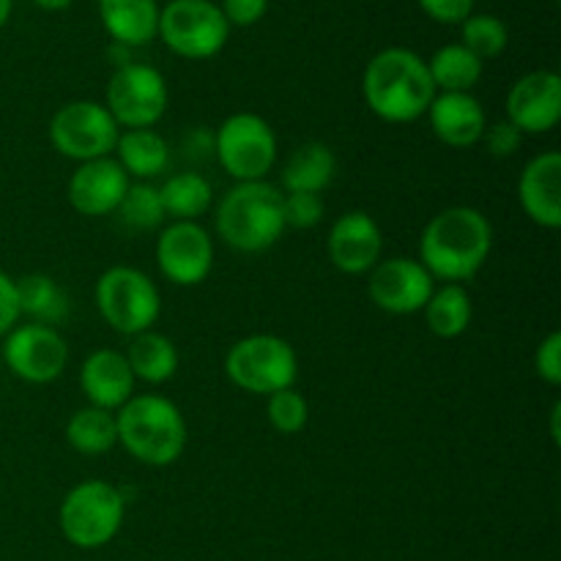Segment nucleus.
<instances>
[{
  "mask_svg": "<svg viewBox=\"0 0 561 561\" xmlns=\"http://www.w3.org/2000/svg\"><path fill=\"white\" fill-rule=\"evenodd\" d=\"M214 153L230 179L266 181L277 162V135L266 118L255 113H233L214 137Z\"/></svg>",
  "mask_w": 561,
  "mask_h": 561,
  "instance_id": "1a4fd4ad",
  "label": "nucleus"
},
{
  "mask_svg": "<svg viewBox=\"0 0 561 561\" xmlns=\"http://www.w3.org/2000/svg\"><path fill=\"white\" fill-rule=\"evenodd\" d=\"M507 121L520 135H546L561 118V77L529 71L507 93Z\"/></svg>",
  "mask_w": 561,
  "mask_h": 561,
  "instance_id": "2eb2a0df",
  "label": "nucleus"
},
{
  "mask_svg": "<svg viewBox=\"0 0 561 561\" xmlns=\"http://www.w3.org/2000/svg\"><path fill=\"white\" fill-rule=\"evenodd\" d=\"M493 250V228L482 211L471 206L444 208L422 230L420 263L433 279L466 283L477 277Z\"/></svg>",
  "mask_w": 561,
  "mask_h": 561,
  "instance_id": "f257e3e1",
  "label": "nucleus"
},
{
  "mask_svg": "<svg viewBox=\"0 0 561 561\" xmlns=\"http://www.w3.org/2000/svg\"><path fill=\"white\" fill-rule=\"evenodd\" d=\"M33 3L44 11H64V9H69L75 0H33Z\"/></svg>",
  "mask_w": 561,
  "mask_h": 561,
  "instance_id": "58836bf2",
  "label": "nucleus"
},
{
  "mask_svg": "<svg viewBox=\"0 0 561 561\" xmlns=\"http://www.w3.org/2000/svg\"><path fill=\"white\" fill-rule=\"evenodd\" d=\"M66 442L75 453L80 455H96L110 453L118 444V425H115L113 411L96 409L88 405L71 414L69 425H66Z\"/></svg>",
  "mask_w": 561,
  "mask_h": 561,
  "instance_id": "cd10ccee",
  "label": "nucleus"
},
{
  "mask_svg": "<svg viewBox=\"0 0 561 561\" xmlns=\"http://www.w3.org/2000/svg\"><path fill=\"white\" fill-rule=\"evenodd\" d=\"M518 197L535 225L557 230L561 225V153L546 151L529 159L518 181Z\"/></svg>",
  "mask_w": 561,
  "mask_h": 561,
  "instance_id": "a211bd4d",
  "label": "nucleus"
},
{
  "mask_svg": "<svg viewBox=\"0 0 561 561\" xmlns=\"http://www.w3.org/2000/svg\"><path fill=\"white\" fill-rule=\"evenodd\" d=\"M225 376L250 394L283 392L296 383L299 359L288 340L277 334H250L225 356Z\"/></svg>",
  "mask_w": 561,
  "mask_h": 561,
  "instance_id": "423d86ee",
  "label": "nucleus"
},
{
  "mask_svg": "<svg viewBox=\"0 0 561 561\" xmlns=\"http://www.w3.org/2000/svg\"><path fill=\"white\" fill-rule=\"evenodd\" d=\"M11 5H14V0H0V27H3L5 22H9Z\"/></svg>",
  "mask_w": 561,
  "mask_h": 561,
  "instance_id": "a19ab883",
  "label": "nucleus"
},
{
  "mask_svg": "<svg viewBox=\"0 0 561 561\" xmlns=\"http://www.w3.org/2000/svg\"><path fill=\"white\" fill-rule=\"evenodd\" d=\"M157 36L179 58L206 60L222 53L230 25L222 9L211 0H170L159 11Z\"/></svg>",
  "mask_w": 561,
  "mask_h": 561,
  "instance_id": "6e6552de",
  "label": "nucleus"
},
{
  "mask_svg": "<svg viewBox=\"0 0 561 561\" xmlns=\"http://www.w3.org/2000/svg\"><path fill=\"white\" fill-rule=\"evenodd\" d=\"M118 444L137 463H175L186 449V420L173 400L162 394H135L115 411Z\"/></svg>",
  "mask_w": 561,
  "mask_h": 561,
  "instance_id": "7ed1b4c3",
  "label": "nucleus"
},
{
  "mask_svg": "<svg viewBox=\"0 0 561 561\" xmlns=\"http://www.w3.org/2000/svg\"><path fill=\"white\" fill-rule=\"evenodd\" d=\"M157 266L179 288L201 285L214 268V241L197 222H173L159 233Z\"/></svg>",
  "mask_w": 561,
  "mask_h": 561,
  "instance_id": "ddd939ff",
  "label": "nucleus"
},
{
  "mask_svg": "<svg viewBox=\"0 0 561 561\" xmlns=\"http://www.w3.org/2000/svg\"><path fill=\"white\" fill-rule=\"evenodd\" d=\"M129 190V175L115 159H91L77 164L69 179V203L82 217H107L118 211Z\"/></svg>",
  "mask_w": 561,
  "mask_h": 561,
  "instance_id": "dca6fc26",
  "label": "nucleus"
},
{
  "mask_svg": "<svg viewBox=\"0 0 561 561\" xmlns=\"http://www.w3.org/2000/svg\"><path fill=\"white\" fill-rule=\"evenodd\" d=\"M431 129L444 146L471 148L485 135V110L471 93H436L427 107Z\"/></svg>",
  "mask_w": 561,
  "mask_h": 561,
  "instance_id": "aec40b11",
  "label": "nucleus"
},
{
  "mask_svg": "<svg viewBox=\"0 0 561 561\" xmlns=\"http://www.w3.org/2000/svg\"><path fill=\"white\" fill-rule=\"evenodd\" d=\"M126 499L104 480H85L60 502L58 524L66 540L80 551H96L115 540L124 526Z\"/></svg>",
  "mask_w": 561,
  "mask_h": 561,
  "instance_id": "39448f33",
  "label": "nucleus"
},
{
  "mask_svg": "<svg viewBox=\"0 0 561 561\" xmlns=\"http://www.w3.org/2000/svg\"><path fill=\"white\" fill-rule=\"evenodd\" d=\"M425 321L436 337L442 340H455L471 327V318H474V305H471V296L463 285L444 283L442 288H433L431 299L425 305Z\"/></svg>",
  "mask_w": 561,
  "mask_h": 561,
  "instance_id": "393cba45",
  "label": "nucleus"
},
{
  "mask_svg": "<svg viewBox=\"0 0 561 561\" xmlns=\"http://www.w3.org/2000/svg\"><path fill=\"white\" fill-rule=\"evenodd\" d=\"M337 173V159L334 151L323 142H305L288 157L283 168L285 192H310L321 195Z\"/></svg>",
  "mask_w": 561,
  "mask_h": 561,
  "instance_id": "5701e85b",
  "label": "nucleus"
},
{
  "mask_svg": "<svg viewBox=\"0 0 561 561\" xmlns=\"http://www.w3.org/2000/svg\"><path fill=\"white\" fill-rule=\"evenodd\" d=\"M118 135L121 126L115 124L110 110L91 99L64 104L49 121V142L55 151L80 164L110 157Z\"/></svg>",
  "mask_w": 561,
  "mask_h": 561,
  "instance_id": "9d476101",
  "label": "nucleus"
},
{
  "mask_svg": "<svg viewBox=\"0 0 561 561\" xmlns=\"http://www.w3.org/2000/svg\"><path fill=\"white\" fill-rule=\"evenodd\" d=\"M80 387L88 403L104 411H118L135 398V376L126 356L115 348H99L85 356L80 370Z\"/></svg>",
  "mask_w": 561,
  "mask_h": 561,
  "instance_id": "6ab92c4d",
  "label": "nucleus"
},
{
  "mask_svg": "<svg viewBox=\"0 0 561 561\" xmlns=\"http://www.w3.org/2000/svg\"><path fill=\"white\" fill-rule=\"evenodd\" d=\"M266 400V416L274 431L285 433V436H294V433L305 431L307 420H310V405H307V400L294 387L268 394Z\"/></svg>",
  "mask_w": 561,
  "mask_h": 561,
  "instance_id": "2f4dec72",
  "label": "nucleus"
},
{
  "mask_svg": "<svg viewBox=\"0 0 561 561\" xmlns=\"http://www.w3.org/2000/svg\"><path fill=\"white\" fill-rule=\"evenodd\" d=\"M329 261L343 274L373 272L383 252L381 225L367 211H348L332 225L327 239Z\"/></svg>",
  "mask_w": 561,
  "mask_h": 561,
  "instance_id": "f3484780",
  "label": "nucleus"
},
{
  "mask_svg": "<svg viewBox=\"0 0 561 561\" xmlns=\"http://www.w3.org/2000/svg\"><path fill=\"white\" fill-rule=\"evenodd\" d=\"M427 60L414 49L387 47L373 55L362 75V96L367 107L387 124H411L427 115L436 99Z\"/></svg>",
  "mask_w": 561,
  "mask_h": 561,
  "instance_id": "f03ea898",
  "label": "nucleus"
},
{
  "mask_svg": "<svg viewBox=\"0 0 561 561\" xmlns=\"http://www.w3.org/2000/svg\"><path fill=\"white\" fill-rule=\"evenodd\" d=\"M283 219H285V228H294V230L316 228V225L323 219L321 195H310V192H285Z\"/></svg>",
  "mask_w": 561,
  "mask_h": 561,
  "instance_id": "473e14b6",
  "label": "nucleus"
},
{
  "mask_svg": "<svg viewBox=\"0 0 561 561\" xmlns=\"http://www.w3.org/2000/svg\"><path fill=\"white\" fill-rule=\"evenodd\" d=\"M535 370L551 387L561 383V334L551 332L540 345H537L535 354Z\"/></svg>",
  "mask_w": 561,
  "mask_h": 561,
  "instance_id": "72a5a7b5",
  "label": "nucleus"
},
{
  "mask_svg": "<svg viewBox=\"0 0 561 561\" xmlns=\"http://www.w3.org/2000/svg\"><path fill=\"white\" fill-rule=\"evenodd\" d=\"M482 142H485V148H488V153H491V157L507 159V157H513L515 151H518L520 142H524V135H520V131L515 129L510 121H499V124L485 126Z\"/></svg>",
  "mask_w": 561,
  "mask_h": 561,
  "instance_id": "f704fd0d",
  "label": "nucleus"
},
{
  "mask_svg": "<svg viewBox=\"0 0 561 561\" xmlns=\"http://www.w3.org/2000/svg\"><path fill=\"white\" fill-rule=\"evenodd\" d=\"M416 3L431 20L442 25H460L466 16L474 14L477 0H416Z\"/></svg>",
  "mask_w": 561,
  "mask_h": 561,
  "instance_id": "c9c22d12",
  "label": "nucleus"
},
{
  "mask_svg": "<svg viewBox=\"0 0 561 561\" xmlns=\"http://www.w3.org/2000/svg\"><path fill=\"white\" fill-rule=\"evenodd\" d=\"M162 195L164 214L175 219V222H195L197 217L211 208L214 192L206 175L201 173H175L159 186Z\"/></svg>",
  "mask_w": 561,
  "mask_h": 561,
  "instance_id": "c85d7f7f",
  "label": "nucleus"
},
{
  "mask_svg": "<svg viewBox=\"0 0 561 561\" xmlns=\"http://www.w3.org/2000/svg\"><path fill=\"white\" fill-rule=\"evenodd\" d=\"M20 299H16V283L5 272H0V337L11 332L20 321Z\"/></svg>",
  "mask_w": 561,
  "mask_h": 561,
  "instance_id": "4c0bfd02",
  "label": "nucleus"
},
{
  "mask_svg": "<svg viewBox=\"0 0 561 561\" xmlns=\"http://www.w3.org/2000/svg\"><path fill=\"white\" fill-rule=\"evenodd\" d=\"M460 38H463V47L469 53H474L477 58L485 64V60L499 58V55L507 49L510 31L499 16L493 14H471L460 22Z\"/></svg>",
  "mask_w": 561,
  "mask_h": 561,
  "instance_id": "7c9ffc66",
  "label": "nucleus"
},
{
  "mask_svg": "<svg viewBox=\"0 0 561 561\" xmlns=\"http://www.w3.org/2000/svg\"><path fill=\"white\" fill-rule=\"evenodd\" d=\"M168 82L159 69L131 60L110 77L104 107L124 129H153L168 113Z\"/></svg>",
  "mask_w": 561,
  "mask_h": 561,
  "instance_id": "9b49d317",
  "label": "nucleus"
},
{
  "mask_svg": "<svg viewBox=\"0 0 561 561\" xmlns=\"http://www.w3.org/2000/svg\"><path fill=\"white\" fill-rule=\"evenodd\" d=\"M157 0H99V20L110 33L113 44L124 47H142L153 42L159 31Z\"/></svg>",
  "mask_w": 561,
  "mask_h": 561,
  "instance_id": "412c9836",
  "label": "nucleus"
},
{
  "mask_svg": "<svg viewBox=\"0 0 561 561\" xmlns=\"http://www.w3.org/2000/svg\"><path fill=\"white\" fill-rule=\"evenodd\" d=\"M433 288H436V279L414 257L378 261L367 283L373 305L392 316H411V312L425 310Z\"/></svg>",
  "mask_w": 561,
  "mask_h": 561,
  "instance_id": "4468645a",
  "label": "nucleus"
},
{
  "mask_svg": "<svg viewBox=\"0 0 561 561\" xmlns=\"http://www.w3.org/2000/svg\"><path fill=\"white\" fill-rule=\"evenodd\" d=\"M124 356L129 362L135 381L153 383V387L170 381L179 370V351H175L173 340L162 332H153V329L135 334Z\"/></svg>",
  "mask_w": 561,
  "mask_h": 561,
  "instance_id": "b1692460",
  "label": "nucleus"
},
{
  "mask_svg": "<svg viewBox=\"0 0 561 561\" xmlns=\"http://www.w3.org/2000/svg\"><path fill=\"white\" fill-rule=\"evenodd\" d=\"M16 299L22 316H31L33 323L42 327L55 329L69 318V296L47 274H27L16 279Z\"/></svg>",
  "mask_w": 561,
  "mask_h": 561,
  "instance_id": "a878e982",
  "label": "nucleus"
},
{
  "mask_svg": "<svg viewBox=\"0 0 561 561\" xmlns=\"http://www.w3.org/2000/svg\"><path fill=\"white\" fill-rule=\"evenodd\" d=\"M219 9L230 27H250L266 16L268 0H222Z\"/></svg>",
  "mask_w": 561,
  "mask_h": 561,
  "instance_id": "e433bc0d",
  "label": "nucleus"
},
{
  "mask_svg": "<svg viewBox=\"0 0 561 561\" xmlns=\"http://www.w3.org/2000/svg\"><path fill=\"white\" fill-rule=\"evenodd\" d=\"M96 307L107 327L135 337L148 332L162 312V296L146 272L135 266H113L99 277Z\"/></svg>",
  "mask_w": 561,
  "mask_h": 561,
  "instance_id": "0eeeda50",
  "label": "nucleus"
},
{
  "mask_svg": "<svg viewBox=\"0 0 561 561\" xmlns=\"http://www.w3.org/2000/svg\"><path fill=\"white\" fill-rule=\"evenodd\" d=\"M482 66L485 64L474 53H469L463 44H444L427 60L433 85L442 93H471V88L480 82Z\"/></svg>",
  "mask_w": 561,
  "mask_h": 561,
  "instance_id": "bb28decb",
  "label": "nucleus"
},
{
  "mask_svg": "<svg viewBox=\"0 0 561 561\" xmlns=\"http://www.w3.org/2000/svg\"><path fill=\"white\" fill-rule=\"evenodd\" d=\"M115 214L131 230H153L168 217L162 206V195H159V186L146 184V181L129 184V190H126L124 201H121Z\"/></svg>",
  "mask_w": 561,
  "mask_h": 561,
  "instance_id": "c756f323",
  "label": "nucleus"
},
{
  "mask_svg": "<svg viewBox=\"0 0 561 561\" xmlns=\"http://www.w3.org/2000/svg\"><path fill=\"white\" fill-rule=\"evenodd\" d=\"M217 233L239 252H266L283 239V192L268 181H244L222 195Z\"/></svg>",
  "mask_w": 561,
  "mask_h": 561,
  "instance_id": "20e7f679",
  "label": "nucleus"
},
{
  "mask_svg": "<svg viewBox=\"0 0 561 561\" xmlns=\"http://www.w3.org/2000/svg\"><path fill=\"white\" fill-rule=\"evenodd\" d=\"M115 153H118L115 162L124 168L126 175L137 181L157 179L170 164L168 140L153 129H121Z\"/></svg>",
  "mask_w": 561,
  "mask_h": 561,
  "instance_id": "4be33fe9",
  "label": "nucleus"
},
{
  "mask_svg": "<svg viewBox=\"0 0 561 561\" xmlns=\"http://www.w3.org/2000/svg\"><path fill=\"white\" fill-rule=\"evenodd\" d=\"M559 416H561V403H553V411H551V438H553V444H561Z\"/></svg>",
  "mask_w": 561,
  "mask_h": 561,
  "instance_id": "ea45409f",
  "label": "nucleus"
},
{
  "mask_svg": "<svg viewBox=\"0 0 561 561\" xmlns=\"http://www.w3.org/2000/svg\"><path fill=\"white\" fill-rule=\"evenodd\" d=\"M3 362L16 378L27 383H49L66 370L69 345L58 329L42 323L14 327L3 337Z\"/></svg>",
  "mask_w": 561,
  "mask_h": 561,
  "instance_id": "f8f14e48",
  "label": "nucleus"
}]
</instances>
